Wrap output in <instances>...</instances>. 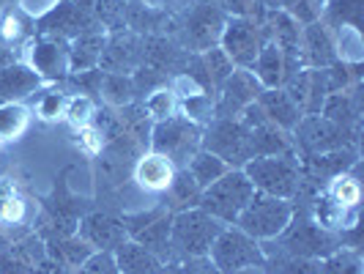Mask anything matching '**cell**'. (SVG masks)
I'll use <instances>...</instances> for the list:
<instances>
[{"label": "cell", "mask_w": 364, "mask_h": 274, "mask_svg": "<svg viewBox=\"0 0 364 274\" xmlns=\"http://www.w3.org/2000/svg\"><path fill=\"white\" fill-rule=\"evenodd\" d=\"M260 83H257L250 69H233V74L222 83L214 93V118H236L241 110L250 107L260 96Z\"/></svg>", "instance_id": "12"}, {"label": "cell", "mask_w": 364, "mask_h": 274, "mask_svg": "<svg viewBox=\"0 0 364 274\" xmlns=\"http://www.w3.org/2000/svg\"><path fill=\"white\" fill-rule=\"evenodd\" d=\"M203 127L189 121L186 115H170L164 121H156L148 135V146L151 151L167 157L176 164V170L186 167V162L200 151Z\"/></svg>", "instance_id": "5"}, {"label": "cell", "mask_w": 364, "mask_h": 274, "mask_svg": "<svg viewBox=\"0 0 364 274\" xmlns=\"http://www.w3.org/2000/svg\"><path fill=\"white\" fill-rule=\"evenodd\" d=\"M266 274H321L315 258H293V255H277V260H266Z\"/></svg>", "instance_id": "40"}, {"label": "cell", "mask_w": 364, "mask_h": 274, "mask_svg": "<svg viewBox=\"0 0 364 274\" xmlns=\"http://www.w3.org/2000/svg\"><path fill=\"white\" fill-rule=\"evenodd\" d=\"M257 107L263 110L269 124H274L282 132H288V135H293V129L299 127L301 118H304L301 107L282 88H263L260 96H257Z\"/></svg>", "instance_id": "19"}, {"label": "cell", "mask_w": 364, "mask_h": 274, "mask_svg": "<svg viewBox=\"0 0 364 274\" xmlns=\"http://www.w3.org/2000/svg\"><path fill=\"white\" fill-rule=\"evenodd\" d=\"M362 88L359 83L350 85L346 91H337V93H328L323 107H321V115L337 124V127H346V129H359V118H362Z\"/></svg>", "instance_id": "21"}, {"label": "cell", "mask_w": 364, "mask_h": 274, "mask_svg": "<svg viewBox=\"0 0 364 274\" xmlns=\"http://www.w3.org/2000/svg\"><path fill=\"white\" fill-rule=\"evenodd\" d=\"M105 44H107V33L102 28H93V31H85V33L74 36L69 41V74L99 69Z\"/></svg>", "instance_id": "22"}, {"label": "cell", "mask_w": 364, "mask_h": 274, "mask_svg": "<svg viewBox=\"0 0 364 274\" xmlns=\"http://www.w3.org/2000/svg\"><path fill=\"white\" fill-rule=\"evenodd\" d=\"M80 274H121L112 253H91L80 266Z\"/></svg>", "instance_id": "45"}, {"label": "cell", "mask_w": 364, "mask_h": 274, "mask_svg": "<svg viewBox=\"0 0 364 274\" xmlns=\"http://www.w3.org/2000/svg\"><path fill=\"white\" fill-rule=\"evenodd\" d=\"M321 274H362V255L359 250L350 247H337L334 253L318 260Z\"/></svg>", "instance_id": "36"}, {"label": "cell", "mask_w": 364, "mask_h": 274, "mask_svg": "<svg viewBox=\"0 0 364 274\" xmlns=\"http://www.w3.org/2000/svg\"><path fill=\"white\" fill-rule=\"evenodd\" d=\"M0 11H3V3H0Z\"/></svg>", "instance_id": "56"}, {"label": "cell", "mask_w": 364, "mask_h": 274, "mask_svg": "<svg viewBox=\"0 0 364 274\" xmlns=\"http://www.w3.org/2000/svg\"><path fill=\"white\" fill-rule=\"evenodd\" d=\"M134 184L143 189V192H151V195H162L170 189V184L176 179V164L170 162L167 157L156 154V151H146L140 154V159L134 162Z\"/></svg>", "instance_id": "18"}, {"label": "cell", "mask_w": 364, "mask_h": 274, "mask_svg": "<svg viewBox=\"0 0 364 274\" xmlns=\"http://www.w3.org/2000/svg\"><path fill=\"white\" fill-rule=\"evenodd\" d=\"M293 217V201L285 198H274V195H263L255 192L252 201L244 206V211L238 214L236 228H241L247 236H252L255 241H272L277 238Z\"/></svg>", "instance_id": "6"}, {"label": "cell", "mask_w": 364, "mask_h": 274, "mask_svg": "<svg viewBox=\"0 0 364 274\" xmlns=\"http://www.w3.org/2000/svg\"><path fill=\"white\" fill-rule=\"evenodd\" d=\"M170 217L173 214L164 211L154 222H148L143 231H137L132 236L137 244H143L148 253H154V255L159 258L162 263H173V258H170Z\"/></svg>", "instance_id": "27"}, {"label": "cell", "mask_w": 364, "mask_h": 274, "mask_svg": "<svg viewBox=\"0 0 364 274\" xmlns=\"http://www.w3.org/2000/svg\"><path fill=\"white\" fill-rule=\"evenodd\" d=\"M282 11H288L301 28L304 25H312V22H318L321 19V11H323V6L318 3V0H291Z\"/></svg>", "instance_id": "42"}, {"label": "cell", "mask_w": 364, "mask_h": 274, "mask_svg": "<svg viewBox=\"0 0 364 274\" xmlns=\"http://www.w3.org/2000/svg\"><path fill=\"white\" fill-rule=\"evenodd\" d=\"M31 274H66V269H63L60 263H55L53 258L47 255L41 263H38V266H33V269H31Z\"/></svg>", "instance_id": "48"}, {"label": "cell", "mask_w": 364, "mask_h": 274, "mask_svg": "<svg viewBox=\"0 0 364 274\" xmlns=\"http://www.w3.org/2000/svg\"><path fill=\"white\" fill-rule=\"evenodd\" d=\"M143 110L148 112V118L156 124V121H164L170 115H178V96L173 93L170 85H162L156 91H151L146 102H143Z\"/></svg>", "instance_id": "38"}, {"label": "cell", "mask_w": 364, "mask_h": 274, "mask_svg": "<svg viewBox=\"0 0 364 274\" xmlns=\"http://www.w3.org/2000/svg\"><path fill=\"white\" fill-rule=\"evenodd\" d=\"M200 186L192 181V176L186 173V170H176V179L170 184V189H167V211L170 214H176V211H183V209H195L198 201H200Z\"/></svg>", "instance_id": "33"}, {"label": "cell", "mask_w": 364, "mask_h": 274, "mask_svg": "<svg viewBox=\"0 0 364 274\" xmlns=\"http://www.w3.org/2000/svg\"><path fill=\"white\" fill-rule=\"evenodd\" d=\"M260 3H263V6H266V9L272 11V9H285V6L291 3V0H260Z\"/></svg>", "instance_id": "50"}, {"label": "cell", "mask_w": 364, "mask_h": 274, "mask_svg": "<svg viewBox=\"0 0 364 274\" xmlns=\"http://www.w3.org/2000/svg\"><path fill=\"white\" fill-rule=\"evenodd\" d=\"M41 77H38L25 60L11 63L9 69L0 72V105L3 102H22L31 93H36L41 88Z\"/></svg>", "instance_id": "23"}, {"label": "cell", "mask_w": 364, "mask_h": 274, "mask_svg": "<svg viewBox=\"0 0 364 274\" xmlns=\"http://www.w3.org/2000/svg\"><path fill=\"white\" fill-rule=\"evenodd\" d=\"M266 41H269V31L263 22L230 14L219 36V50L230 58L236 69H250Z\"/></svg>", "instance_id": "9"}, {"label": "cell", "mask_w": 364, "mask_h": 274, "mask_svg": "<svg viewBox=\"0 0 364 274\" xmlns=\"http://www.w3.org/2000/svg\"><path fill=\"white\" fill-rule=\"evenodd\" d=\"M269 247H277L274 255H293V258H326L328 253H334L340 244V233L323 231L321 225H315L307 209L293 206V217L288 222V228L272 241H263Z\"/></svg>", "instance_id": "1"}, {"label": "cell", "mask_w": 364, "mask_h": 274, "mask_svg": "<svg viewBox=\"0 0 364 274\" xmlns=\"http://www.w3.org/2000/svg\"><path fill=\"white\" fill-rule=\"evenodd\" d=\"M178 274H222L217 269V263L211 260L208 255L200 258H186L178 263Z\"/></svg>", "instance_id": "47"}, {"label": "cell", "mask_w": 364, "mask_h": 274, "mask_svg": "<svg viewBox=\"0 0 364 274\" xmlns=\"http://www.w3.org/2000/svg\"><path fill=\"white\" fill-rule=\"evenodd\" d=\"M228 17L230 14L219 3H211V0L195 3L181 22L183 47L192 55L205 53L211 47H219V36H222V28H225Z\"/></svg>", "instance_id": "10"}, {"label": "cell", "mask_w": 364, "mask_h": 274, "mask_svg": "<svg viewBox=\"0 0 364 274\" xmlns=\"http://www.w3.org/2000/svg\"><path fill=\"white\" fill-rule=\"evenodd\" d=\"M266 31H269V41L277 44L285 55H296L299 58V38H301V25L282 9H272L266 11L263 19Z\"/></svg>", "instance_id": "24"}, {"label": "cell", "mask_w": 364, "mask_h": 274, "mask_svg": "<svg viewBox=\"0 0 364 274\" xmlns=\"http://www.w3.org/2000/svg\"><path fill=\"white\" fill-rule=\"evenodd\" d=\"M28 66L41 80L69 77V41L55 36H36L28 41Z\"/></svg>", "instance_id": "14"}, {"label": "cell", "mask_w": 364, "mask_h": 274, "mask_svg": "<svg viewBox=\"0 0 364 274\" xmlns=\"http://www.w3.org/2000/svg\"><path fill=\"white\" fill-rule=\"evenodd\" d=\"M6 244H9V241H6V233H3V231H0V250H3V247H6Z\"/></svg>", "instance_id": "53"}, {"label": "cell", "mask_w": 364, "mask_h": 274, "mask_svg": "<svg viewBox=\"0 0 364 274\" xmlns=\"http://www.w3.org/2000/svg\"><path fill=\"white\" fill-rule=\"evenodd\" d=\"M318 3H321V6H323V3H326V0H318Z\"/></svg>", "instance_id": "55"}, {"label": "cell", "mask_w": 364, "mask_h": 274, "mask_svg": "<svg viewBox=\"0 0 364 274\" xmlns=\"http://www.w3.org/2000/svg\"><path fill=\"white\" fill-rule=\"evenodd\" d=\"M250 135H252V159L255 157H274V154H291V151H296L291 135L277 129L274 124L252 127Z\"/></svg>", "instance_id": "29"}, {"label": "cell", "mask_w": 364, "mask_h": 274, "mask_svg": "<svg viewBox=\"0 0 364 274\" xmlns=\"http://www.w3.org/2000/svg\"><path fill=\"white\" fill-rule=\"evenodd\" d=\"M66 121L72 127L85 129L93 121L96 115V105H93V96H85V93H77V96H69L66 99V110H63Z\"/></svg>", "instance_id": "41"}, {"label": "cell", "mask_w": 364, "mask_h": 274, "mask_svg": "<svg viewBox=\"0 0 364 274\" xmlns=\"http://www.w3.org/2000/svg\"><path fill=\"white\" fill-rule=\"evenodd\" d=\"M93 19L96 25L105 31V33H118V31H127L129 22V3L127 0H96L93 3Z\"/></svg>", "instance_id": "35"}, {"label": "cell", "mask_w": 364, "mask_h": 274, "mask_svg": "<svg viewBox=\"0 0 364 274\" xmlns=\"http://www.w3.org/2000/svg\"><path fill=\"white\" fill-rule=\"evenodd\" d=\"M99 96L112 105V107H127L132 102H137V85L132 80V74H102V85H99Z\"/></svg>", "instance_id": "32"}, {"label": "cell", "mask_w": 364, "mask_h": 274, "mask_svg": "<svg viewBox=\"0 0 364 274\" xmlns=\"http://www.w3.org/2000/svg\"><path fill=\"white\" fill-rule=\"evenodd\" d=\"M252 195H255V186L244 176V170L230 167L222 179H217L211 186L203 189L198 206L203 211H208L214 219H219L222 225H236L238 214L252 201Z\"/></svg>", "instance_id": "4"}, {"label": "cell", "mask_w": 364, "mask_h": 274, "mask_svg": "<svg viewBox=\"0 0 364 274\" xmlns=\"http://www.w3.org/2000/svg\"><path fill=\"white\" fill-rule=\"evenodd\" d=\"M350 167H356V148L353 146L326 151V154H312V157H304V164H301L304 176L315 184L331 181L334 176H343Z\"/></svg>", "instance_id": "20"}, {"label": "cell", "mask_w": 364, "mask_h": 274, "mask_svg": "<svg viewBox=\"0 0 364 274\" xmlns=\"http://www.w3.org/2000/svg\"><path fill=\"white\" fill-rule=\"evenodd\" d=\"M143 55H146V41L134 31L127 28L118 33H107L99 69L107 74H134L143 66Z\"/></svg>", "instance_id": "13"}, {"label": "cell", "mask_w": 364, "mask_h": 274, "mask_svg": "<svg viewBox=\"0 0 364 274\" xmlns=\"http://www.w3.org/2000/svg\"><path fill=\"white\" fill-rule=\"evenodd\" d=\"M225 225L214 219L200 206L183 209L170 217V258L173 263H181L186 258L208 255L214 238L219 236Z\"/></svg>", "instance_id": "2"}, {"label": "cell", "mask_w": 364, "mask_h": 274, "mask_svg": "<svg viewBox=\"0 0 364 274\" xmlns=\"http://www.w3.org/2000/svg\"><path fill=\"white\" fill-rule=\"evenodd\" d=\"M156 274H178V263H164Z\"/></svg>", "instance_id": "51"}, {"label": "cell", "mask_w": 364, "mask_h": 274, "mask_svg": "<svg viewBox=\"0 0 364 274\" xmlns=\"http://www.w3.org/2000/svg\"><path fill=\"white\" fill-rule=\"evenodd\" d=\"M299 69H304L301 60L296 55H285L272 41L263 44V50L257 53V58L252 60V66H250V72L260 83V88H282L285 80L293 72H299Z\"/></svg>", "instance_id": "16"}, {"label": "cell", "mask_w": 364, "mask_h": 274, "mask_svg": "<svg viewBox=\"0 0 364 274\" xmlns=\"http://www.w3.org/2000/svg\"><path fill=\"white\" fill-rule=\"evenodd\" d=\"M238 274H266V269H247V272H238Z\"/></svg>", "instance_id": "52"}, {"label": "cell", "mask_w": 364, "mask_h": 274, "mask_svg": "<svg viewBox=\"0 0 364 274\" xmlns=\"http://www.w3.org/2000/svg\"><path fill=\"white\" fill-rule=\"evenodd\" d=\"M31 263L17 253L14 244H6L0 250V274H31Z\"/></svg>", "instance_id": "44"}, {"label": "cell", "mask_w": 364, "mask_h": 274, "mask_svg": "<svg viewBox=\"0 0 364 274\" xmlns=\"http://www.w3.org/2000/svg\"><path fill=\"white\" fill-rule=\"evenodd\" d=\"M31 127V110L22 102H3L0 105V143L19 140Z\"/></svg>", "instance_id": "34"}, {"label": "cell", "mask_w": 364, "mask_h": 274, "mask_svg": "<svg viewBox=\"0 0 364 274\" xmlns=\"http://www.w3.org/2000/svg\"><path fill=\"white\" fill-rule=\"evenodd\" d=\"M118 272L121 274H156L164 263L154 253H148L143 244H137L134 238H127L121 247L112 250Z\"/></svg>", "instance_id": "25"}, {"label": "cell", "mask_w": 364, "mask_h": 274, "mask_svg": "<svg viewBox=\"0 0 364 274\" xmlns=\"http://www.w3.org/2000/svg\"><path fill=\"white\" fill-rule=\"evenodd\" d=\"M244 176L252 181L255 192L263 195H274V198H285L293 201V195L299 192V184L304 179L301 162L296 157V151L291 154H274V157H255L241 167Z\"/></svg>", "instance_id": "3"}, {"label": "cell", "mask_w": 364, "mask_h": 274, "mask_svg": "<svg viewBox=\"0 0 364 274\" xmlns=\"http://www.w3.org/2000/svg\"><path fill=\"white\" fill-rule=\"evenodd\" d=\"M203 151L217 154L228 167H244L252 159V135L241 118H214L208 127H203Z\"/></svg>", "instance_id": "8"}, {"label": "cell", "mask_w": 364, "mask_h": 274, "mask_svg": "<svg viewBox=\"0 0 364 274\" xmlns=\"http://www.w3.org/2000/svg\"><path fill=\"white\" fill-rule=\"evenodd\" d=\"M189 176H192V181L198 184L200 189H205V186H211V184L217 181V179H222L230 167H228V162L225 159H219L217 154H211V151H198L189 162H186V167H183Z\"/></svg>", "instance_id": "31"}, {"label": "cell", "mask_w": 364, "mask_h": 274, "mask_svg": "<svg viewBox=\"0 0 364 274\" xmlns=\"http://www.w3.org/2000/svg\"><path fill=\"white\" fill-rule=\"evenodd\" d=\"M0 3H3V6H14L17 0H0Z\"/></svg>", "instance_id": "54"}, {"label": "cell", "mask_w": 364, "mask_h": 274, "mask_svg": "<svg viewBox=\"0 0 364 274\" xmlns=\"http://www.w3.org/2000/svg\"><path fill=\"white\" fill-rule=\"evenodd\" d=\"M11 63H17V53H14L11 47L0 44V72H3V69H9Z\"/></svg>", "instance_id": "49"}, {"label": "cell", "mask_w": 364, "mask_h": 274, "mask_svg": "<svg viewBox=\"0 0 364 274\" xmlns=\"http://www.w3.org/2000/svg\"><path fill=\"white\" fill-rule=\"evenodd\" d=\"M66 93L60 91H47L41 93V99L36 102V112L44 118V121H55L58 115H63V110H66Z\"/></svg>", "instance_id": "43"}, {"label": "cell", "mask_w": 364, "mask_h": 274, "mask_svg": "<svg viewBox=\"0 0 364 274\" xmlns=\"http://www.w3.org/2000/svg\"><path fill=\"white\" fill-rule=\"evenodd\" d=\"M362 6L364 0H326L323 11H321V22L331 28H343L350 25L356 31H362Z\"/></svg>", "instance_id": "30"}, {"label": "cell", "mask_w": 364, "mask_h": 274, "mask_svg": "<svg viewBox=\"0 0 364 274\" xmlns=\"http://www.w3.org/2000/svg\"><path fill=\"white\" fill-rule=\"evenodd\" d=\"M208 258L217 263L222 274H238L247 269H263L266 266V253L260 247V241L247 236L236 225H225L214 238Z\"/></svg>", "instance_id": "7"}, {"label": "cell", "mask_w": 364, "mask_h": 274, "mask_svg": "<svg viewBox=\"0 0 364 274\" xmlns=\"http://www.w3.org/2000/svg\"><path fill=\"white\" fill-rule=\"evenodd\" d=\"M337 38H334V50H337V60L348 63V66H356L359 58H362V36L356 28L343 25V28H334Z\"/></svg>", "instance_id": "39"}, {"label": "cell", "mask_w": 364, "mask_h": 274, "mask_svg": "<svg viewBox=\"0 0 364 274\" xmlns=\"http://www.w3.org/2000/svg\"><path fill=\"white\" fill-rule=\"evenodd\" d=\"M36 38V19H31L17 6H3L0 11V44L6 47H19Z\"/></svg>", "instance_id": "26"}, {"label": "cell", "mask_w": 364, "mask_h": 274, "mask_svg": "<svg viewBox=\"0 0 364 274\" xmlns=\"http://www.w3.org/2000/svg\"><path fill=\"white\" fill-rule=\"evenodd\" d=\"M31 219V206L19 195L14 181L0 179V231L6 228H17Z\"/></svg>", "instance_id": "28"}, {"label": "cell", "mask_w": 364, "mask_h": 274, "mask_svg": "<svg viewBox=\"0 0 364 274\" xmlns=\"http://www.w3.org/2000/svg\"><path fill=\"white\" fill-rule=\"evenodd\" d=\"M299 60H301L304 69H328V66L337 63L334 36H331V31H328L321 19L301 28V38H299Z\"/></svg>", "instance_id": "17"}, {"label": "cell", "mask_w": 364, "mask_h": 274, "mask_svg": "<svg viewBox=\"0 0 364 274\" xmlns=\"http://www.w3.org/2000/svg\"><path fill=\"white\" fill-rule=\"evenodd\" d=\"M19 11H25L31 19H36V22H41V19L47 17V14H53L55 9L60 6V0H17L14 3Z\"/></svg>", "instance_id": "46"}, {"label": "cell", "mask_w": 364, "mask_h": 274, "mask_svg": "<svg viewBox=\"0 0 364 274\" xmlns=\"http://www.w3.org/2000/svg\"><path fill=\"white\" fill-rule=\"evenodd\" d=\"M328 198L334 203H340L343 209L348 211H356L359 209V198H362V189H359V181H356V176H350V173H343V176H334L328 186L323 189Z\"/></svg>", "instance_id": "37"}, {"label": "cell", "mask_w": 364, "mask_h": 274, "mask_svg": "<svg viewBox=\"0 0 364 274\" xmlns=\"http://www.w3.org/2000/svg\"><path fill=\"white\" fill-rule=\"evenodd\" d=\"M293 135H296L293 146L299 148L304 157H312V154H326V151L353 146L359 129L337 127V124L326 121L323 115H304L301 124L293 129Z\"/></svg>", "instance_id": "11"}, {"label": "cell", "mask_w": 364, "mask_h": 274, "mask_svg": "<svg viewBox=\"0 0 364 274\" xmlns=\"http://www.w3.org/2000/svg\"><path fill=\"white\" fill-rule=\"evenodd\" d=\"M77 236L82 238L93 253H112L129 238L121 217H112L107 211H91L77 222Z\"/></svg>", "instance_id": "15"}]
</instances>
